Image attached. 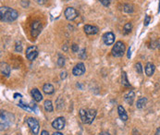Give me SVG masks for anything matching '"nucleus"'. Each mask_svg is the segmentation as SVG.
I'll return each mask as SVG.
<instances>
[{"instance_id": "f257e3e1", "label": "nucleus", "mask_w": 160, "mask_h": 135, "mask_svg": "<svg viewBox=\"0 0 160 135\" xmlns=\"http://www.w3.org/2000/svg\"><path fill=\"white\" fill-rule=\"evenodd\" d=\"M18 11L10 9L9 7H2L0 9V18H1V22H12L18 19Z\"/></svg>"}, {"instance_id": "f03ea898", "label": "nucleus", "mask_w": 160, "mask_h": 135, "mask_svg": "<svg viewBox=\"0 0 160 135\" xmlns=\"http://www.w3.org/2000/svg\"><path fill=\"white\" fill-rule=\"evenodd\" d=\"M95 116H96V110L94 109H88V110L81 109L80 110V117L82 121L84 124H91L94 120Z\"/></svg>"}, {"instance_id": "7ed1b4c3", "label": "nucleus", "mask_w": 160, "mask_h": 135, "mask_svg": "<svg viewBox=\"0 0 160 135\" xmlns=\"http://www.w3.org/2000/svg\"><path fill=\"white\" fill-rule=\"evenodd\" d=\"M125 49H126V47H125L124 43H122L121 41H118V42L115 44V46H113L111 53H112V55H113L114 57H116V58H120V57H122V56L124 55Z\"/></svg>"}, {"instance_id": "20e7f679", "label": "nucleus", "mask_w": 160, "mask_h": 135, "mask_svg": "<svg viewBox=\"0 0 160 135\" xmlns=\"http://www.w3.org/2000/svg\"><path fill=\"white\" fill-rule=\"evenodd\" d=\"M27 124H28V126L30 127L32 132L34 135H37L39 133L40 125H39V122H38L37 119H35L34 117H29V118H27Z\"/></svg>"}, {"instance_id": "39448f33", "label": "nucleus", "mask_w": 160, "mask_h": 135, "mask_svg": "<svg viewBox=\"0 0 160 135\" xmlns=\"http://www.w3.org/2000/svg\"><path fill=\"white\" fill-rule=\"evenodd\" d=\"M64 15H65V17H66L67 20H69V21H74L78 17L79 13L73 8H67L66 10H65V12H64Z\"/></svg>"}, {"instance_id": "423d86ee", "label": "nucleus", "mask_w": 160, "mask_h": 135, "mask_svg": "<svg viewBox=\"0 0 160 135\" xmlns=\"http://www.w3.org/2000/svg\"><path fill=\"white\" fill-rule=\"evenodd\" d=\"M38 56V49L36 46H30L26 50V57L30 61L34 60Z\"/></svg>"}, {"instance_id": "0eeeda50", "label": "nucleus", "mask_w": 160, "mask_h": 135, "mask_svg": "<svg viewBox=\"0 0 160 135\" xmlns=\"http://www.w3.org/2000/svg\"><path fill=\"white\" fill-rule=\"evenodd\" d=\"M42 23L39 21H35L32 24V35L34 37H37L42 32Z\"/></svg>"}, {"instance_id": "6e6552de", "label": "nucleus", "mask_w": 160, "mask_h": 135, "mask_svg": "<svg viewBox=\"0 0 160 135\" xmlns=\"http://www.w3.org/2000/svg\"><path fill=\"white\" fill-rule=\"evenodd\" d=\"M52 127L58 130H61L64 129L65 127V118L62 117H59L58 118H56L53 122H52Z\"/></svg>"}, {"instance_id": "1a4fd4ad", "label": "nucleus", "mask_w": 160, "mask_h": 135, "mask_svg": "<svg viewBox=\"0 0 160 135\" xmlns=\"http://www.w3.org/2000/svg\"><path fill=\"white\" fill-rule=\"evenodd\" d=\"M103 41H104L105 45H106V46L113 45L114 42H115V34L113 33H111V32L106 33L103 35Z\"/></svg>"}, {"instance_id": "9d476101", "label": "nucleus", "mask_w": 160, "mask_h": 135, "mask_svg": "<svg viewBox=\"0 0 160 135\" xmlns=\"http://www.w3.org/2000/svg\"><path fill=\"white\" fill-rule=\"evenodd\" d=\"M85 72V66L83 63H78L72 69L74 76H82Z\"/></svg>"}, {"instance_id": "9b49d317", "label": "nucleus", "mask_w": 160, "mask_h": 135, "mask_svg": "<svg viewBox=\"0 0 160 135\" xmlns=\"http://www.w3.org/2000/svg\"><path fill=\"white\" fill-rule=\"evenodd\" d=\"M83 30H84V33L88 35H94V34H96L99 32L98 27L92 26V25H84Z\"/></svg>"}, {"instance_id": "f8f14e48", "label": "nucleus", "mask_w": 160, "mask_h": 135, "mask_svg": "<svg viewBox=\"0 0 160 135\" xmlns=\"http://www.w3.org/2000/svg\"><path fill=\"white\" fill-rule=\"evenodd\" d=\"M1 73L6 77L10 75V67L6 62H1Z\"/></svg>"}, {"instance_id": "ddd939ff", "label": "nucleus", "mask_w": 160, "mask_h": 135, "mask_svg": "<svg viewBox=\"0 0 160 135\" xmlns=\"http://www.w3.org/2000/svg\"><path fill=\"white\" fill-rule=\"evenodd\" d=\"M118 116H119V117L122 121H127L128 120V115H127V113H126V111H125V109L122 105H118Z\"/></svg>"}, {"instance_id": "4468645a", "label": "nucleus", "mask_w": 160, "mask_h": 135, "mask_svg": "<svg viewBox=\"0 0 160 135\" xmlns=\"http://www.w3.org/2000/svg\"><path fill=\"white\" fill-rule=\"evenodd\" d=\"M32 95H33L34 99L36 102H40V101H42V99H43V95H42L41 92H40L38 89H36V88H34V89L32 90Z\"/></svg>"}, {"instance_id": "2eb2a0df", "label": "nucleus", "mask_w": 160, "mask_h": 135, "mask_svg": "<svg viewBox=\"0 0 160 135\" xmlns=\"http://www.w3.org/2000/svg\"><path fill=\"white\" fill-rule=\"evenodd\" d=\"M154 70H155V67L154 64L152 63H147L146 66H145V73L147 76H152L154 73Z\"/></svg>"}, {"instance_id": "dca6fc26", "label": "nucleus", "mask_w": 160, "mask_h": 135, "mask_svg": "<svg viewBox=\"0 0 160 135\" xmlns=\"http://www.w3.org/2000/svg\"><path fill=\"white\" fill-rule=\"evenodd\" d=\"M43 91L46 93V94H52L55 92V88L51 83H46L43 86Z\"/></svg>"}, {"instance_id": "f3484780", "label": "nucleus", "mask_w": 160, "mask_h": 135, "mask_svg": "<svg viewBox=\"0 0 160 135\" xmlns=\"http://www.w3.org/2000/svg\"><path fill=\"white\" fill-rule=\"evenodd\" d=\"M134 97H135V94H134V92L133 91H130L126 95H125V101L127 104L129 105H132L133 104V100H134Z\"/></svg>"}, {"instance_id": "a211bd4d", "label": "nucleus", "mask_w": 160, "mask_h": 135, "mask_svg": "<svg viewBox=\"0 0 160 135\" xmlns=\"http://www.w3.org/2000/svg\"><path fill=\"white\" fill-rule=\"evenodd\" d=\"M8 122V119L6 118L5 115H4V111L1 112V130L3 129H6L9 126V123Z\"/></svg>"}, {"instance_id": "6ab92c4d", "label": "nucleus", "mask_w": 160, "mask_h": 135, "mask_svg": "<svg viewBox=\"0 0 160 135\" xmlns=\"http://www.w3.org/2000/svg\"><path fill=\"white\" fill-rule=\"evenodd\" d=\"M121 84L125 87H129L130 85L127 79V74L125 71H122V73H121Z\"/></svg>"}, {"instance_id": "aec40b11", "label": "nucleus", "mask_w": 160, "mask_h": 135, "mask_svg": "<svg viewBox=\"0 0 160 135\" xmlns=\"http://www.w3.org/2000/svg\"><path fill=\"white\" fill-rule=\"evenodd\" d=\"M146 102H147V99L145 97H141L137 101V104H136L137 108H142V107H144L145 105H146Z\"/></svg>"}, {"instance_id": "412c9836", "label": "nucleus", "mask_w": 160, "mask_h": 135, "mask_svg": "<svg viewBox=\"0 0 160 135\" xmlns=\"http://www.w3.org/2000/svg\"><path fill=\"white\" fill-rule=\"evenodd\" d=\"M45 109L47 111V112H53L54 110V107H53V105H52V102L50 100H46L45 102Z\"/></svg>"}, {"instance_id": "4be33fe9", "label": "nucleus", "mask_w": 160, "mask_h": 135, "mask_svg": "<svg viewBox=\"0 0 160 135\" xmlns=\"http://www.w3.org/2000/svg\"><path fill=\"white\" fill-rule=\"evenodd\" d=\"M131 30H132V24L130 23V22H128V23H126L125 25H124V28H123V33H124V34H129L130 32H131Z\"/></svg>"}, {"instance_id": "5701e85b", "label": "nucleus", "mask_w": 160, "mask_h": 135, "mask_svg": "<svg viewBox=\"0 0 160 135\" xmlns=\"http://www.w3.org/2000/svg\"><path fill=\"white\" fill-rule=\"evenodd\" d=\"M123 10H124V11L127 12V13H132L133 10H134L133 6H132V5H130V4H125Z\"/></svg>"}, {"instance_id": "b1692460", "label": "nucleus", "mask_w": 160, "mask_h": 135, "mask_svg": "<svg viewBox=\"0 0 160 135\" xmlns=\"http://www.w3.org/2000/svg\"><path fill=\"white\" fill-rule=\"evenodd\" d=\"M136 71L139 74H142V64L141 63H137L136 64Z\"/></svg>"}, {"instance_id": "393cba45", "label": "nucleus", "mask_w": 160, "mask_h": 135, "mask_svg": "<svg viewBox=\"0 0 160 135\" xmlns=\"http://www.w3.org/2000/svg\"><path fill=\"white\" fill-rule=\"evenodd\" d=\"M64 64H65V59H64V58L59 57V58H58V65L59 67H63Z\"/></svg>"}, {"instance_id": "a878e982", "label": "nucleus", "mask_w": 160, "mask_h": 135, "mask_svg": "<svg viewBox=\"0 0 160 135\" xmlns=\"http://www.w3.org/2000/svg\"><path fill=\"white\" fill-rule=\"evenodd\" d=\"M79 57H80L82 59H84V58H86V51H85V49H82V50H81V52L79 53Z\"/></svg>"}, {"instance_id": "bb28decb", "label": "nucleus", "mask_w": 160, "mask_h": 135, "mask_svg": "<svg viewBox=\"0 0 160 135\" xmlns=\"http://www.w3.org/2000/svg\"><path fill=\"white\" fill-rule=\"evenodd\" d=\"M15 50H16L17 52H22V46L21 43H17V44H16Z\"/></svg>"}, {"instance_id": "cd10ccee", "label": "nucleus", "mask_w": 160, "mask_h": 135, "mask_svg": "<svg viewBox=\"0 0 160 135\" xmlns=\"http://www.w3.org/2000/svg\"><path fill=\"white\" fill-rule=\"evenodd\" d=\"M99 1H100V3H101L103 6H105V7H108L109 4H110V0H99Z\"/></svg>"}, {"instance_id": "c85d7f7f", "label": "nucleus", "mask_w": 160, "mask_h": 135, "mask_svg": "<svg viewBox=\"0 0 160 135\" xmlns=\"http://www.w3.org/2000/svg\"><path fill=\"white\" fill-rule=\"evenodd\" d=\"M150 21H151V18H150V16L146 15V16H145V19H144V25H145V26H147V25L149 24Z\"/></svg>"}, {"instance_id": "c756f323", "label": "nucleus", "mask_w": 160, "mask_h": 135, "mask_svg": "<svg viewBox=\"0 0 160 135\" xmlns=\"http://www.w3.org/2000/svg\"><path fill=\"white\" fill-rule=\"evenodd\" d=\"M71 49H72V51H73L74 53H77L78 50H79V47H78V46H77L76 44H73L72 46H71Z\"/></svg>"}, {"instance_id": "7c9ffc66", "label": "nucleus", "mask_w": 160, "mask_h": 135, "mask_svg": "<svg viewBox=\"0 0 160 135\" xmlns=\"http://www.w3.org/2000/svg\"><path fill=\"white\" fill-rule=\"evenodd\" d=\"M35 1H36L38 4H40V5H44V4L46 3V0H35Z\"/></svg>"}, {"instance_id": "2f4dec72", "label": "nucleus", "mask_w": 160, "mask_h": 135, "mask_svg": "<svg viewBox=\"0 0 160 135\" xmlns=\"http://www.w3.org/2000/svg\"><path fill=\"white\" fill-rule=\"evenodd\" d=\"M67 77V72H61V79H65Z\"/></svg>"}, {"instance_id": "473e14b6", "label": "nucleus", "mask_w": 160, "mask_h": 135, "mask_svg": "<svg viewBox=\"0 0 160 135\" xmlns=\"http://www.w3.org/2000/svg\"><path fill=\"white\" fill-rule=\"evenodd\" d=\"M41 135H49V133H48V131H46V130H43V131L41 132Z\"/></svg>"}, {"instance_id": "72a5a7b5", "label": "nucleus", "mask_w": 160, "mask_h": 135, "mask_svg": "<svg viewBox=\"0 0 160 135\" xmlns=\"http://www.w3.org/2000/svg\"><path fill=\"white\" fill-rule=\"evenodd\" d=\"M154 135H160V128H158L155 131V134Z\"/></svg>"}, {"instance_id": "f704fd0d", "label": "nucleus", "mask_w": 160, "mask_h": 135, "mask_svg": "<svg viewBox=\"0 0 160 135\" xmlns=\"http://www.w3.org/2000/svg\"><path fill=\"white\" fill-rule=\"evenodd\" d=\"M128 58H130V48H129V50H128Z\"/></svg>"}, {"instance_id": "c9c22d12", "label": "nucleus", "mask_w": 160, "mask_h": 135, "mask_svg": "<svg viewBox=\"0 0 160 135\" xmlns=\"http://www.w3.org/2000/svg\"><path fill=\"white\" fill-rule=\"evenodd\" d=\"M18 96H19V97H22L21 94H18V93H15V94H14V98H18Z\"/></svg>"}, {"instance_id": "e433bc0d", "label": "nucleus", "mask_w": 160, "mask_h": 135, "mask_svg": "<svg viewBox=\"0 0 160 135\" xmlns=\"http://www.w3.org/2000/svg\"><path fill=\"white\" fill-rule=\"evenodd\" d=\"M157 47H158V49L160 50V38H159V40H158V42H157Z\"/></svg>"}, {"instance_id": "4c0bfd02", "label": "nucleus", "mask_w": 160, "mask_h": 135, "mask_svg": "<svg viewBox=\"0 0 160 135\" xmlns=\"http://www.w3.org/2000/svg\"><path fill=\"white\" fill-rule=\"evenodd\" d=\"M52 135H63L61 132H55V133H53Z\"/></svg>"}, {"instance_id": "58836bf2", "label": "nucleus", "mask_w": 160, "mask_h": 135, "mask_svg": "<svg viewBox=\"0 0 160 135\" xmlns=\"http://www.w3.org/2000/svg\"><path fill=\"white\" fill-rule=\"evenodd\" d=\"M100 135H109V133L108 132H102Z\"/></svg>"}, {"instance_id": "ea45409f", "label": "nucleus", "mask_w": 160, "mask_h": 135, "mask_svg": "<svg viewBox=\"0 0 160 135\" xmlns=\"http://www.w3.org/2000/svg\"><path fill=\"white\" fill-rule=\"evenodd\" d=\"M158 12H160V3H159V6H158Z\"/></svg>"}]
</instances>
